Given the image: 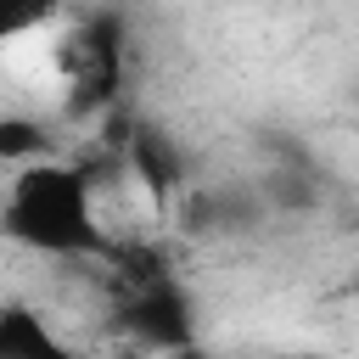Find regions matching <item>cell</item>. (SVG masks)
<instances>
[{
  "label": "cell",
  "instance_id": "6da1fadb",
  "mask_svg": "<svg viewBox=\"0 0 359 359\" xmlns=\"http://www.w3.org/2000/svg\"><path fill=\"white\" fill-rule=\"evenodd\" d=\"M0 224L17 247H28L39 258H90V252H101L95 185L79 163H62L50 151L11 168Z\"/></svg>",
  "mask_w": 359,
  "mask_h": 359
},
{
  "label": "cell",
  "instance_id": "7a4b0ae2",
  "mask_svg": "<svg viewBox=\"0 0 359 359\" xmlns=\"http://www.w3.org/2000/svg\"><path fill=\"white\" fill-rule=\"evenodd\" d=\"M123 314H129V331H135L140 342H151V348H180V342H191V297H185L174 280L140 286V292L123 303Z\"/></svg>",
  "mask_w": 359,
  "mask_h": 359
},
{
  "label": "cell",
  "instance_id": "3957f363",
  "mask_svg": "<svg viewBox=\"0 0 359 359\" xmlns=\"http://www.w3.org/2000/svg\"><path fill=\"white\" fill-rule=\"evenodd\" d=\"M129 163H135V174H140L151 191L185 185V151H180L163 129H140V135L129 140Z\"/></svg>",
  "mask_w": 359,
  "mask_h": 359
},
{
  "label": "cell",
  "instance_id": "277c9868",
  "mask_svg": "<svg viewBox=\"0 0 359 359\" xmlns=\"http://www.w3.org/2000/svg\"><path fill=\"white\" fill-rule=\"evenodd\" d=\"M0 353L6 359H45V353H56V337L45 331V314H34L22 303L0 309Z\"/></svg>",
  "mask_w": 359,
  "mask_h": 359
},
{
  "label": "cell",
  "instance_id": "5b68a950",
  "mask_svg": "<svg viewBox=\"0 0 359 359\" xmlns=\"http://www.w3.org/2000/svg\"><path fill=\"white\" fill-rule=\"evenodd\" d=\"M62 17V0H0V39H22L34 28H50Z\"/></svg>",
  "mask_w": 359,
  "mask_h": 359
},
{
  "label": "cell",
  "instance_id": "8992f818",
  "mask_svg": "<svg viewBox=\"0 0 359 359\" xmlns=\"http://www.w3.org/2000/svg\"><path fill=\"white\" fill-rule=\"evenodd\" d=\"M0 157H6V168L45 157V135H39V123H28V118H6V123H0Z\"/></svg>",
  "mask_w": 359,
  "mask_h": 359
},
{
  "label": "cell",
  "instance_id": "52a82bcc",
  "mask_svg": "<svg viewBox=\"0 0 359 359\" xmlns=\"http://www.w3.org/2000/svg\"><path fill=\"white\" fill-rule=\"evenodd\" d=\"M353 292H359V280H353Z\"/></svg>",
  "mask_w": 359,
  "mask_h": 359
}]
</instances>
